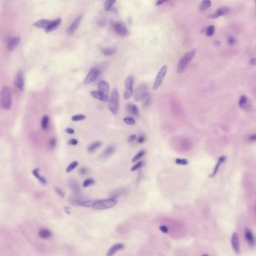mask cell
<instances>
[{"instance_id":"obj_1","label":"cell","mask_w":256,"mask_h":256,"mask_svg":"<svg viewBox=\"0 0 256 256\" xmlns=\"http://www.w3.org/2000/svg\"><path fill=\"white\" fill-rule=\"evenodd\" d=\"M13 98L10 88L4 86L0 92V106L3 109L9 110L11 109Z\"/></svg>"},{"instance_id":"obj_2","label":"cell","mask_w":256,"mask_h":256,"mask_svg":"<svg viewBox=\"0 0 256 256\" xmlns=\"http://www.w3.org/2000/svg\"><path fill=\"white\" fill-rule=\"evenodd\" d=\"M196 50L193 49L184 55L179 60L177 65V71L179 74L183 73L191 61L196 54Z\"/></svg>"},{"instance_id":"obj_3","label":"cell","mask_w":256,"mask_h":256,"mask_svg":"<svg viewBox=\"0 0 256 256\" xmlns=\"http://www.w3.org/2000/svg\"><path fill=\"white\" fill-rule=\"evenodd\" d=\"M117 201L114 198H110L102 200H96L93 208L96 210H104L113 207L117 204Z\"/></svg>"},{"instance_id":"obj_4","label":"cell","mask_w":256,"mask_h":256,"mask_svg":"<svg viewBox=\"0 0 256 256\" xmlns=\"http://www.w3.org/2000/svg\"><path fill=\"white\" fill-rule=\"evenodd\" d=\"M109 108L112 113L116 115L118 112L119 109V93L117 89H114L112 91L111 96Z\"/></svg>"},{"instance_id":"obj_5","label":"cell","mask_w":256,"mask_h":256,"mask_svg":"<svg viewBox=\"0 0 256 256\" xmlns=\"http://www.w3.org/2000/svg\"><path fill=\"white\" fill-rule=\"evenodd\" d=\"M167 72V66L164 65L162 67V68L161 69V70H160V71L159 72V73L158 74L157 76L155 79L154 85L153 86V89L154 90H157L160 87V86L161 85L163 80H164V78L165 77L166 75Z\"/></svg>"},{"instance_id":"obj_6","label":"cell","mask_w":256,"mask_h":256,"mask_svg":"<svg viewBox=\"0 0 256 256\" xmlns=\"http://www.w3.org/2000/svg\"><path fill=\"white\" fill-rule=\"evenodd\" d=\"M14 84L16 87L17 88L19 91H23L24 90V76L22 71H19L17 73L14 80Z\"/></svg>"},{"instance_id":"obj_7","label":"cell","mask_w":256,"mask_h":256,"mask_svg":"<svg viewBox=\"0 0 256 256\" xmlns=\"http://www.w3.org/2000/svg\"><path fill=\"white\" fill-rule=\"evenodd\" d=\"M148 91V88L147 85L145 83H143L140 85L137 88L135 93V100L136 102H139L141 100L143 95Z\"/></svg>"},{"instance_id":"obj_8","label":"cell","mask_w":256,"mask_h":256,"mask_svg":"<svg viewBox=\"0 0 256 256\" xmlns=\"http://www.w3.org/2000/svg\"><path fill=\"white\" fill-rule=\"evenodd\" d=\"M100 75V71L97 68H93L90 70L84 81L85 84H89L95 81Z\"/></svg>"},{"instance_id":"obj_9","label":"cell","mask_w":256,"mask_h":256,"mask_svg":"<svg viewBox=\"0 0 256 256\" xmlns=\"http://www.w3.org/2000/svg\"><path fill=\"white\" fill-rule=\"evenodd\" d=\"M112 27L114 30L117 34L122 37H125L128 35V30L124 25L120 23H113Z\"/></svg>"},{"instance_id":"obj_10","label":"cell","mask_w":256,"mask_h":256,"mask_svg":"<svg viewBox=\"0 0 256 256\" xmlns=\"http://www.w3.org/2000/svg\"><path fill=\"white\" fill-rule=\"evenodd\" d=\"M21 42V38L19 37H14L9 40L7 45V49L9 52L15 50Z\"/></svg>"},{"instance_id":"obj_11","label":"cell","mask_w":256,"mask_h":256,"mask_svg":"<svg viewBox=\"0 0 256 256\" xmlns=\"http://www.w3.org/2000/svg\"><path fill=\"white\" fill-rule=\"evenodd\" d=\"M82 18H83L82 15H80L79 16L77 17L76 19L75 20V21L73 22V24L69 27L68 29L67 30V34L71 36L75 33L79 26Z\"/></svg>"},{"instance_id":"obj_12","label":"cell","mask_w":256,"mask_h":256,"mask_svg":"<svg viewBox=\"0 0 256 256\" xmlns=\"http://www.w3.org/2000/svg\"><path fill=\"white\" fill-rule=\"evenodd\" d=\"M244 234L245 238L248 244L251 247L254 246L255 243L254 236L253 235V233L248 227H245Z\"/></svg>"},{"instance_id":"obj_13","label":"cell","mask_w":256,"mask_h":256,"mask_svg":"<svg viewBox=\"0 0 256 256\" xmlns=\"http://www.w3.org/2000/svg\"><path fill=\"white\" fill-rule=\"evenodd\" d=\"M231 244L235 253L239 254L240 253V242L239 240L238 235L236 233L233 234L231 237Z\"/></svg>"},{"instance_id":"obj_14","label":"cell","mask_w":256,"mask_h":256,"mask_svg":"<svg viewBox=\"0 0 256 256\" xmlns=\"http://www.w3.org/2000/svg\"><path fill=\"white\" fill-rule=\"evenodd\" d=\"M230 11V9L228 7H222L218 9L214 14L210 15L209 17L211 19H216L222 15H226L228 13H229Z\"/></svg>"},{"instance_id":"obj_15","label":"cell","mask_w":256,"mask_h":256,"mask_svg":"<svg viewBox=\"0 0 256 256\" xmlns=\"http://www.w3.org/2000/svg\"><path fill=\"white\" fill-rule=\"evenodd\" d=\"M90 94L93 97L101 101H103L104 102H108L110 100L109 96L108 95L104 94L102 92H101L100 91H92Z\"/></svg>"},{"instance_id":"obj_16","label":"cell","mask_w":256,"mask_h":256,"mask_svg":"<svg viewBox=\"0 0 256 256\" xmlns=\"http://www.w3.org/2000/svg\"><path fill=\"white\" fill-rule=\"evenodd\" d=\"M52 21L49 20L42 19L39 20L33 24V26L38 28H41L43 29L47 30L50 26Z\"/></svg>"},{"instance_id":"obj_17","label":"cell","mask_w":256,"mask_h":256,"mask_svg":"<svg viewBox=\"0 0 256 256\" xmlns=\"http://www.w3.org/2000/svg\"><path fill=\"white\" fill-rule=\"evenodd\" d=\"M115 147L114 146H109L107 148L104 150V152L101 154V155L100 156L99 158L101 160H104L107 159L108 158L110 157L112 154H113L114 152H115Z\"/></svg>"},{"instance_id":"obj_18","label":"cell","mask_w":256,"mask_h":256,"mask_svg":"<svg viewBox=\"0 0 256 256\" xmlns=\"http://www.w3.org/2000/svg\"><path fill=\"white\" fill-rule=\"evenodd\" d=\"M124 247H125V246L123 244H116L115 245H113L112 247H111L110 249L108 251L107 256H113L116 253H117V251L123 250Z\"/></svg>"},{"instance_id":"obj_19","label":"cell","mask_w":256,"mask_h":256,"mask_svg":"<svg viewBox=\"0 0 256 256\" xmlns=\"http://www.w3.org/2000/svg\"><path fill=\"white\" fill-rule=\"evenodd\" d=\"M61 22H62V20L61 19H57L54 21H53L51 24L50 26H49V28L47 30H46V32L47 33H49L57 29V28L60 26Z\"/></svg>"},{"instance_id":"obj_20","label":"cell","mask_w":256,"mask_h":256,"mask_svg":"<svg viewBox=\"0 0 256 256\" xmlns=\"http://www.w3.org/2000/svg\"><path fill=\"white\" fill-rule=\"evenodd\" d=\"M126 108L127 111L130 114H131L132 115H133V116H136V117H137L139 116V109H138V107H137L136 105L132 104H128L127 105Z\"/></svg>"},{"instance_id":"obj_21","label":"cell","mask_w":256,"mask_h":256,"mask_svg":"<svg viewBox=\"0 0 256 256\" xmlns=\"http://www.w3.org/2000/svg\"><path fill=\"white\" fill-rule=\"evenodd\" d=\"M109 89H110L109 85L107 82L105 81H102L99 83V91H100L101 92H102L104 94L108 95Z\"/></svg>"},{"instance_id":"obj_22","label":"cell","mask_w":256,"mask_h":256,"mask_svg":"<svg viewBox=\"0 0 256 256\" xmlns=\"http://www.w3.org/2000/svg\"><path fill=\"white\" fill-rule=\"evenodd\" d=\"M226 160V157L225 156H222L221 157L219 158L217 164H216V165L215 167L214 168V171H213L212 173L211 174V175H210V178H213V177L215 176L216 175L218 171L219 170V167H220L221 165L223 163H224L225 161Z\"/></svg>"},{"instance_id":"obj_23","label":"cell","mask_w":256,"mask_h":256,"mask_svg":"<svg viewBox=\"0 0 256 256\" xmlns=\"http://www.w3.org/2000/svg\"><path fill=\"white\" fill-rule=\"evenodd\" d=\"M102 142L100 141H96L94 143H92L90 145L88 148V151L90 153H92L94 152L99 149V148L101 147V146H102Z\"/></svg>"},{"instance_id":"obj_24","label":"cell","mask_w":256,"mask_h":256,"mask_svg":"<svg viewBox=\"0 0 256 256\" xmlns=\"http://www.w3.org/2000/svg\"><path fill=\"white\" fill-rule=\"evenodd\" d=\"M69 186L71 190L74 192L76 193H79L81 191V189L78 183L75 180H70L69 181Z\"/></svg>"},{"instance_id":"obj_25","label":"cell","mask_w":256,"mask_h":256,"mask_svg":"<svg viewBox=\"0 0 256 256\" xmlns=\"http://www.w3.org/2000/svg\"><path fill=\"white\" fill-rule=\"evenodd\" d=\"M133 83H134V78L132 76L128 77L125 81V87L126 90L133 91Z\"/></svg>"},{"instance_id":"obj_26","label":"cell","mask_w":256,"mask_h":256,"mask_svg":"<svg viewBox=\"0 0 256 256\" xmlns=\"http://www.w3.org/2000/svg\"><path fill=\"white\" fill-rule=\"evenodd\" d=\"M39 236L41 238L45 239L50 238L52 236V233L48 229H42L39 231Z\"/></svg>"},{"instance_id":"obj_27","label":"cell","mask_w":256,"mask_h":256,"mask_svg":"<svg viewBox=\"0 0 256 256\" xmlns=\"http://www.w3.org/2000/svg\"><path fill=\"white\" fill-rule=\"evenodd\" d=\"M212 5V3L210 0H204L201 2L199 7V9L201 12L204 11L208 8H209Z\"/></svg>"},{"instance_id":"obj_28","label":"cell","mask_w":256,"mask_h":256,"mask_svg":"<svg viewBox=\"0 0 256 256\" xmlns=\"http://www.w3.org/2000/svg\"><path fill=\"white\" fill-rule=\"evenodd\" d=\"M96 200H89V201H82L79 200L77 202V205L83 206L85 207H93L94 203Z\"/></svg>"},{"instance_id":"obj_29","label":"cell","mask_w":256,"mask_h":256,"mask_svg":"<svg viewBox=\"0 0 256 256\" xmlns=\"http://www.w3.org/2000/svg\"><path fill=\"white\" fill-rule=\"evenodd\" d=\"M143 104L145 107H149L151 104V96L148 91L143 95L142 98Z\"/></svg>"},{"instance_id":"obj_30","label":"cell","mask_w":256,"mask_h":256,"mask_svg":"<svg viewBox=\"0 0 256 256\" xmlns=\"http://www.w3.org/2000/svg\"><path fill=\"white\" fill-rule=\"evenodd\" d=\"M101 51L102 52V53L106 56H109L113 55V54L115 53L117 50L114 48H103L101 50Z\"/></svg>"},{"instance_id":"obj_31","label":"cell","mask_w":256,"mask_h":256,"mask_svg":"<svg viewBox=\"0 0 256 256\" xmlns=\"http://www.w3.org/2000/svg\"><path fill=\"white\" fill-rule=\"evenodd\" d=\"M49 123V117L48 115H44L43 117L42 121H41V126L43 130H47Z\"/></svg>"},{"instance_id":"obj_32","label":"cell","mask_w":256,"mask_h":256,"mask_svg":"<svg viewBox=\"0 0 256 256\" xmlns=\"http://www.w3.org/2000/svg\"><path fill=\"white\" fill-rule=\"evenodd\" d=\"M248 102V98L245 95H242L240 97V99L239 101V105L241 108L244 109L247 103Z\"/></svg>"},{"instance_id":"obj_33","label":"cell","mask_w":256,"mask_h":256,"mask_svg":"<svg viewBox=\"0 0 256 256\" xmlns=\"http://www.w3.org/2000/svg\"><path fill=\"white\" fill-rule=\"evenodd\" d=\"M116 0H107L104 5V9L105 11H108L112 8L113 5L115 4Z\"/></svg>"},{"instance_id":"obj_34","label":"cell","mask_w":256,"mask_h":256,"mask_svg":"<svg viewBox=\"0 0 256 256\" xmlns=\"http://www.w3.org/2000/svg\"><path fill=\"white\" fill-rule=\"evenodd\" d=\"M145 153L146 152L144 150H141V151H140L138 153L135 155V156H134V157L133 158L132 161V162H136L137 161L139 160L141 158L143 157V156H144Z\"/></svg>"},{"instance_id":"obj_35","label":"cell","mask_w":256,"mask_h":256,"mask_svg":"<svg viewBox=\"0 0 256 256\" xmlns=\"http://www.w3.org/2000/svg\"><path fill=\"white\" fill-rule=\"evenodd\" d=\"M78 165H79V163L77 161H74L73 162H72L67 167V168L66 169V172L67 173H70L73 170H74L76 167H77Z\"/></svg>"},{"instance_id":"obj_36","label":"cell","mask_w":256,"mask_h":256,"mask_svg":"<svg viewBox=\"0 0 256 256\" xmlns=\"http://www.w3.org/2000/svg\"><path fill=\"white\" fill-rule=\"evenodd\" d=\"M33 174H34L35 176L38 179H39V181L41 182V183H42L43 184L46 183V180L43 177H41V176H40V174H39V172L38 169H36V170H35L33 171Z\"/></svg>"},{"instance_id":"obj_37","label":"cell","mask_w":256,"mask_h":256,"mask_svg":"<svg viewBox=\"0 0 256 256\" xmlns=\"http://www.w3.org/2000/svg\"><path fill=\"white\" fill-rule=\"evenodd\" d=\"M94 183H95V181H94V179L92 178L87 179L84 182L83 186L84 188H87V187H88L90 186H92Z\"/></svg>"},{"instance_id":"obj_38","label":"cell","mask_w":256,"mask_h":256,"mask_svg":"<svg viewBox=\"0 0 256 256\" xmlns=\"http://www.w3.org/2000/svg\"><path fill=\"white\" fill-rule=\"evenodd\" d=\"M215 32V27L212 25L209 26L206 30V36L208 37H211L214 34Z\"/></svg>"},{"instance_id":"obj_39","label":"cell","mask_w":256,"mask_h":256,"mask_svg":"<svg viewBox=\"0 0 256 256\" xmlns=\"http://www.w3.org/2000/svg\"><path fill=\"white\" fill-rule=\"evenodd\" d=\"M86 118V117L84 115H77L74 116L72 118V120L73 121H80L82 120H84Z\"/></svg>"},{"instance_id":"obj_40","label":"cell","mask_w":256,"mask_h":256,"mask_svg":"<svg viewBox=\"0 0 256 256\" xmlns=\"http://www.w3.org/2000/svg\"><path fill=\"white\" fill-rule=\"evenodd\" d=\"M124 121L125 123L129 125H133L135 123V120L132 117H125L124 118Z\"/></svg>"},{"instance_id":"obj_41","label":"cell","mask_w":256,"mask_h":256,"mask_svg":"<svg viewBox=\"0 0 256 256\" xmlns=\"http://www.w3.org/2000/svg\"><path fill=\"white\" fill-rule=\"evenodd\" d=\"M175 163L179 165H187L188 164V161L186 159H176Z\"/></svg>"},{"instance_id":"obj_42","label":"cell","mask_w":256,"mask_h":256,"mask_svg":"<svg viewBox=\"0 0 256 256\" xmlns=\"http://www.w3.org/2000/svg\"><path fill=\"white\" fill-rule=\"evenodd\" d=\"M49 145H50V147L52 149H54L55 148L56 145H57V139H56V138L53 137V138L51 139L50 142H49Z\"/></svg>"},{"instance_id":"obj_43","label":"cell","mask_w":256,"mask_h":256,"mask_svg":"<svg viewBox=\"0 0 256 256\" xmlns=\"http://www.w3.org/2000/svg\"><path fill=\"white\" fill-rule=\"evenodd\" d=\"M143 162L142 161H140V162L137 163L136 164H135L134 166L132 167V168H131L132 171H135L137 170L138 169H140V168H141L142 166H143Z\"/></svg>"},{"instance_id":"obj_44","label":"cell","mask_w":256,"mask_h":256,"mask_svg":"<svg viewBox=\"0 0 256 256\" xmlns=\"http://www.w3.org/2000/svg\"><path fill=\"white\" fill-rule=\"evenodd\" d=\"M55 191L56 193H57V195L61 198H64L65 197V193L64 192L63 190L60 189V188L56 187L55 188Z\"/></svg>"},{"instance_id":"obj_45","label":"cell","mask_w":256,"mask_h":256,"mask_svg":"<svg viewBox=\"0 0 256 256\" xmlns=\"http://www.w3.org/2000/svg\"><path fill=\"white\" fill-rule=\"evenodd\" d=\"M79 173L82 176H85L88 173V169L86 167H82L80 169Z\"/></svg>"},{"instance_id":"obj_46","label":"cell","mask_w":256,"mask_h":256,"mask_svg":"<svg viewBox=\"0 0 256 256\" xmlns=\"http://www.w3.org/2000/svg\"><path fill=\"white\" fill-rule=\"evenodd\" d=\"M146 141V137L144 135H141L137 139V142L139 144H143Z\"/></svg>"},{"instance_id":"obj_47","label":"cell","mask_w":256,"mask_h":256,"mask_svg":"<svg viewBox=\"0 0 256 256\" xmlns=\"http://www.w3.org/2000/svg\"><path fill=\"white\" fill-rule=\"evenodd\" d=\"M68 144L70 145H72V146H76L78 144V142L77 140L75 139H71L69 140L68 142Z\"/></svg>"},{"instance_id":"obj_48","label":"cell","mask_w":256,"mask_h":256,"mask_svg":"<svg viewBox=\"0 0 256 256\" xmlns=\"http://www.w3.org/2000/svg\"><path fill=\"white\" fill-rule=\"evenodd\" d=\"M160 230L163 233H168L169 232V229L166 226H162L160 227Z\"/></svg>"},{"instance_id":"obj_49","label":"cell","mask_w":256,"mask_h":256,"mask_svg":"<svg viewBox=\"0 0 256 256\" xmlns=\"http://www.w3.org/2000/svg\"><path fill=\"white\" fill-rule=\"evenodd\" d=\"M136 135H132L131 136H130V137H129V138H128V140H127V141H128V142H129V143H131V142H132L133 141H135V140L136 139Z\"/></svg>"},{"instance_id":"obj_50","label":"cell","mask_w":256,"mask_h":256,"mask_svg":"<svg viewBox=\"0 0 256 256\" xmlns=\"http://www.w3.org/2000/svg\"><path fill=\"white\" fill-rule=\"evenodd\" d=\"M228 43L230 45H233L236 43V40L233 37H230L228 40Z\"/></svg>"},{"instance_id":"obj_51","label":"cell","mask_w":256,"mask_h":256,"mask_svg":"<svg viewBox=\"0 0 256 256\" xmlns=\"http://www.w3.org/2000/svg\"><path fill=\"white\" fill-rule=\"evenodd\" d=\"M65 132H66L67 133H68L69 134H74V133H75V131L74 129H73L72 128H67L65 130Z\"/></svg>"},{"instance_id":"obj_52","label":"cell","mask_w":256,"mask_h":256,"mask_svg":"<svg viewBox=\"0 0 256 256\" xmlns=\"http://www.w3.org/2000/svg\"><path fill=\"white\" fill-rule=\"evenodd\" d=\"M97 24L99 26L103 27V26H105L106 24H107V22H106V20H100V21H98Z\"/></svg>"},{"instance_id":"obj_53","label":"cell","mask_w":256,"mask_h":256,"mask_svg":"<svg viewBox=\"0 0 256 256\" xmlns=\"http://www.w3.org/2000/svg\"><path fill=\"white\" fill-rule=\"evenodd\" d=\"M249 139L251 142H255L256 140V135L255 134L251 135L249 137Z\"/></svg>"},{"instance_id":"obj_54","label":"cell","mask_w":256,"mask_h":256,"mask_svg":"<svg viewBox=\"0 0 256 256\" xmlns=\"http://www.w3.org/2000/svg\"><path fill=\"white\" fill-rule=\"evenodd\" d=\"M64 209L65 211V212L67 214H71V208L69 207H65L64 208Z\"/></svg>"},{"instance_id":"obj_55","label":"cell","mask_w":256,"mask_h":256,"mask_svg":"<svg viewBox=\"0 0 256 256\" xmlns=\"http://www.w3.org/2000/svg\"><path fill=\"white\" fill-rule=\"evenodd\" d=\"M166 1L167 0H158L157 3H156V5L157 6H159V5H161V4H162L163 3L166 2Z\"/></svg>"},{"instance_id":"obj_56","label":"cell","mask_w":256,"mask_h":256,"mask_svg":"<svg viewBox=\"0 0 256 256\" xmlns=\"http://www.w3.org/2000/svg\"><path fill=\"white\" fill-rule=\"evenodd\" d=\"M250 63L252 65H256V59L254 58H252L250 60Z\"/></svg>"},{"instance_id":"obj_57","label":"cell","mask_w":256,"mask_h":256,"mask_svg":"<svg viewBox=\"0 0 256 256\" xmlns=\"http://www.w3.org/2000/svg\"><path fill=\"white\" fill-rule=\"evenodd\" d=\"M215 45L216 46H219L220 45V43L219 42V41H216Z\"/></svg>"},{"instance_id":"obj_58","label":"cell","mask_w":256,"mask_h":256,"mask_svg":"<svg viewBox=\"0 0 256 256\" xmlns=\"http://www.w3.org/2000/svg\"><path fill=\"white\" fill-rule=\"evenodd\" d=\"M202 256H208V255H207V254H203V255H202Z\"/></svg>"}]
</instances>
